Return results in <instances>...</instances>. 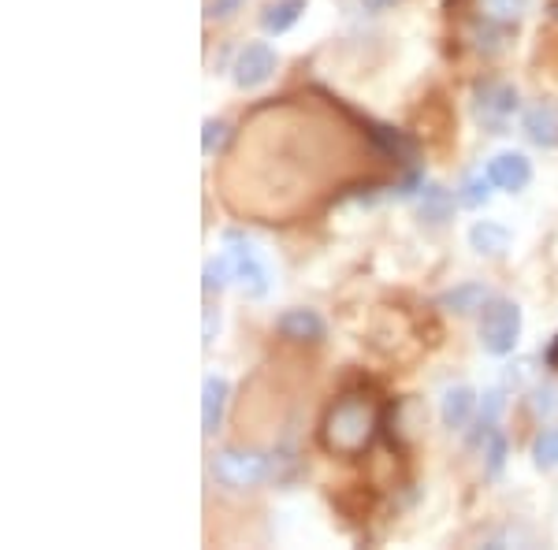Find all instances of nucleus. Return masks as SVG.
<instances>
[{
	"mask_svg": "<svg viewBox=\"0 0 558 550\" xmlns=\"http://www.w3.org/2000/svg\"><path fill=\"white\" fill-rule=\"evenodd\" d=\"M518 108H521L518 89L502 83V78H484V83L473 86V112L484 127H492V134L507 131V123L518 115Z\"/></svg>",
	"mask_w": 558,
	"mask_h": 550,
	"instance_id": "5",
	"label": "nucleus"
},
{
	"mask_svg": "<svg viewBox=\"0 0 558 550\" xmlns=\"http://www.w3.org/2000/svg\"><path fill=\"white\" fill-rule=\"evenodd\" d=\"M484 171H488L495 191H507V194H518V191H525V186L533 183V160H529L525 152H518V149L495 152Z\"/></svg>",
	"mask_w": 558,
	"mask_h": 550,
	"instance_id": "8",
	"label": "nucleus"
},
{
	"mask_svg": "<svg viewBox=\"0 0 558 550\" xmlns=\"http://www.w3.org/2000/svg\"><path fill=\"white\" fill-rule=\"evenodd\" d=\"M231 383L223 376H205L202 380V436L213 439L223 428V413H228Z\"/></svg>",
	"mask_w": 558,
	"mask_h": 550,
	"instance_id": "10",
	"label": "nucleus"
},
{
	"mask_svg": "<svg viewBox=\"0 0 558 550\" xmlns=\"http://www.w3.org/2000/svg\"><path fill=\"white\" fill-rule=\"evenodd\" d=\"M484 23L492 26H514L529 12V0H476Z\"/></svg>",
	"mask_w": 558,
	"mask_h": 550,
	"instance_id": "16",
	"label": "nucleus"
},
{
	"mask_svg": "<svg viewBox=\"0 0 558 550\" xmlns=\"http://www.w3.org/2000/svg\"><path fill=\"white\" fill-rule=\"evenodd\" d=\"M228 279H231V265H228V257H209L205 260V279H202V291L205 294H216V291H223L228 286Z\"/></svg>",
	"mask_w": 558,
	"mask_h": 550,
	"instance_id": "19",
	"label": "nucleus"
},
{
	"mask_svg": "<svg viewBox=\"0 0 558 550\" xmlns=\"http://www.w3.org/2000/svg\"><path fill=\"white\" fill-rule=\"evenodd\" d=\"M507 436H502L499 428L492 431L488 439H484V457H488V476H499L502 465H507Z\"/></svg>",
	"mask_w": 558,
	"mask_h": 550,
	"instance_id": "20",
	"label": "nucleus"
},
{
	"mask_svg": "<svg viewBox=\"0 0 558 550\" xmlns=\"http://www.w3.org/2000/svg\"><path fill=\"white\" fill-rule=\"evenodd\" d=\"M533 410L536 413H555L558 410V387H536V394H533Z\"/></svg>",
	"mask_w": 558,
	"mask_h": 550,
	"instance_id": "23",
	"label": "nucleus"
},
{
	"mask_svg": "<svg viewBox=\"0 0 558 550\" xmlns=\"http://www.w3.org/2000/svg\"><path fill=\"white\" fill-rule=\"evenodd\" d=\"M521 305L514 297H488V305L481 309V346L484 354L492 357H510L518 350V339H521Z\"/></svg>",
	"mask_w": 558,
	"mask_h": 550,
	"instance_id": "3",
	"label": "nucleus"
},
{
	"mask_svg": "<svg viewBox=\"0 0 558 550\" xmlns=\"http://www.w3.org/2000/svg\"><path fill=\"white\" fill-rule=\"evenodd\" d=\"M544 365L551 368V372H558V335L547 342V350H544Z\"/></svg>",
	"mask_w": 558,
	"mask_h": 550,
	"instance_id": "26",
	"label": "nucleus"
},
{
	"mask_svg": "<svg viewBox=\"0 0 558 550\" xmlns=\"http://www.w3.org/2000/svg\"><path fill=\"white\" fill-rule=\"evenodd\" d=\"M533 465L539 473L558 468V428H539L533 439Z\"/></svg>",
	"mask_w": 558,
	"mask_h": 550,
	"instance_id": "18",
	"label": "nucleus"
},
{
	"mask_svg": "<svg viewBox=\"0 0 558 550\" xmlns=\"http://www.w3.org/2000/svg\"><path fill=\"white\" fill-rule=\"evenodd\" d=\"M395 4H402V0H362V8H365V12H373V15L391 12Z\"/></svg>",
	"mask_w": 558,
	"mask_h": 550,
	"instance_id": "25",
	"label": "nucleus"
},
{
	"mask_svg": "<svg viewBox=\"0 0 558 550\" xmlns=\"http://www.w3.org/2000/svg\"><path fill=\"white\" fill-rule=\"evenodd\" d=\"M521 131L539 149H558V105L555 101L529 105L525 115H521Z\"/></svg>",
	"mask_w": 558,
	"mask_h": 550,
	"instance_id": "9",
	"label": "nucleus"
},
{
	"mask_svg": "<svg viewBox=\"0 0 558 550\" xmlns=\"http://www.w3.org/2000/svg\"><path fill=\"white\" fill-rule=\"evenodd\" d=\"M279 57L268 41H246L235 52V64H231V78H235L239 89H260L268 78L276 75Z\"/></svg>",
	"mask_w": 558,
	"mask_h": 550,
	"instance_id": "6",
	"label": "nucleus"
},
{
	"mask_svg": "<svg viewBox=\"0 0 558 550\" xmlns=\"http://www.w3.org/2000/svg\"><path fill=\"white\" fill-rule=\"evenodd\" d=\"M551 15H555V20H558V0H551Z\"/></svg>",
	"mask_w": 558,
	"mask_h": 550,
	"instance_id": "27",
	"label": "nucleus"
},
{
	"mask_svg": "<svg viewBox=\"0 0 558 550\" xmlns=\"http://www.w3.org/2000/svg\"><path fill=\"white\" fill-rule=\"evenodd\" d=\"M216 328H220V317H216V309H205V339H202V346H213Z\"/></svg>",
	"mask_w": 558,
	"mask_h": 550,
	"instance_id": "24",
	"label": "nucleus"
},
{
	"mask_svg": "<svg viewBox=\"0 0 558 550\" xmlns=\"http://www.w3.org/2000/svg\"><path fill=\"white\" fill-rule=\"evenodd\" d=\"M305 8H310V0H272V4H265V12H260V30L279 38V34H287L302 20Z\"/></svg>",
	"mask_w": 558,
	"mask_h": 550,
	"instance_id": "13",
	"label": "nucleus"
},
{
	"mask_svg": "<svg viewBox=\"0 0 558 550\" xmlns=\"http://www.w3.org/2000/svg\"><path fill=\"white\" fill-rule=\"evenodd\" d=\"M488 197H492L488 171H470V175L462 179V186H458V201H462L465 209H484Z\"/></svg>",
	"mask_w": 558,
	"mask_h": 550,
	"instance_id": "17",
	"label": "nucleus"
},
{
	"mask_svg": "<svg viewBox=\"0 0 558 550\" xmlns=\"http://www.w3.org/2000/svg\"><path fill=\"white\" fill-rule=\"evenodd\" d=\"M276 331L279 339L294 342V346H320L328 339V323L317 309H305V305H294V309H283L276 317Z\"/></svg>",
	"mask_w": 558,
	"mask_h": 550,
	"instance_id": "7",
	"label": "nucleus"
},
{
	"mask_svg": "<svg viewBox=\"0 0 558 550\" xmlns=\"http://www.w3.org/2000/svg\"><path fill=\"white\" fill-rule=\"evenodd\" d=\"M223 257L231 265V279L242 286L246 297H265L268 286H272V276H268V265L260 260L257 246L246 239L242 231H223Z\"/></svg>",
	"mask_w": 558,
	"mask_h": 550,
	"instance_id": "4",
	"label": "nucleus"
},
{
	"mask_svg": "<svg viewBox=\"0 0 558 550\" xmlns=\"http://www.w3.org/2000/svg\"><path fill=\"white\" fill-rule=\"evenodd\" d=\"M209 473L228 491H254L272 476V457L254 447H223L213 454Z\"/></svg>",
	"mask_w": 558,
	"mask_h": 550,
	"instance_id": "2",
	"label": "nucleus"
},
{
	"mask_svg": "<svg viewBox=\"0 0 558 550\" xmlns=\"http://www.w3.org/2000/svg\"><path fill=\"white\" fill-rule=\"evenodd\" d=\"M451 212H454V197L444 191L439 183H425L421 186V216H425L428 223H447L451 220Z\"/></svg>",
	"mask_w": 558,
	"mask_h": 550,
	"instance_id": "15",
	"label": "nucleus"
},
{
	"mask_svg": "<svg viewBox=\"0 0 558 550\" xmlns=\"http://www.w3.org/2000/svg\"><path fill=\"white\" fill-rule=\"evenodd\" d=\"M439 305L458 313V317H470V313H481L484 305H488V291H484L481 283H462L439 297Z\"/></svg>",
	"mask_w": 558,
	"mask_h": 550,
	"instance_id": "14",
	"label": "nucleus"
},
{
	"mask_svg": "<svg viewBox=\"0 0 558 550\" xmlns=\"http://www.w3.org/2000/svg\"><path fill=\"white\" fill-rule=\"evenodd\" d=\"M510 242H514L510 228H502V223H495V220H476L470 228V246L481 257H507Z\"/></svg>",
	"mask_w": 558,
	"mask_h": 550,
	"instance_id": "12",
	"label": "nucleus"
},
{
	"mask_svg": "<svg viewBox=\"0 0 558 550\" xmlns=\"http://www.w3.org/2000/svg\"><path fill=\"white\" fill-rule=\"evenodd\" d=\"M223 138H228V123L223 120H205L202 123V152L205 157H213V152L223 146Z\"/></svg>",
	"mask_w": 558,
	"mask_h": 550,
	"instance_id": "21",
	"label": "nucleus"
},
{
	"mask_svg": "<svg viewBox=\"0 0 558 550\" xmlns=\"http://www.w3.org/2000/svg\"><path fill=\"white\" fill-rule=\"evenodd\" d=\"M473 410H476V391L470 383L447 387L444 399H439V420H444V428H451V431H462L465 424L473 420Z\"/></svg>",
	"mask_w": 558,
	"mask_h": 550,
	"instance_id": "11",
	"label": "nucleus"
},
{
	"mask_svg": "<svg viewBox=\"0 0 558 550\" xmlns=\"http://www.w3.org/2000/svg\"><path fill=\"white\" fill-rule=\"evenodd\" d=\"M380 431V413L365 394H343L320 420V447L336 457H362Z\"/></svg>",
	"mask_w": 558,
	"mask_h": 550,
	"instance_id": "1",
	"label": "nucleus"
},
{
	"mask_svg": "<svg viewBox=\"0 0 558 550\" xmlns=\"http://www.w3.org/2000/svg\"><path fill=\"white\" fill-rule=\"evenodd\" d=\"M242 4H246V0H205V20L223 23V20H231L235 12H242Z\"/></svg>",
	"mask_w": 558,
	"mask_h": 550,
	"instance_id": "22",
	"label": "nucleus"
}]
</instances>
